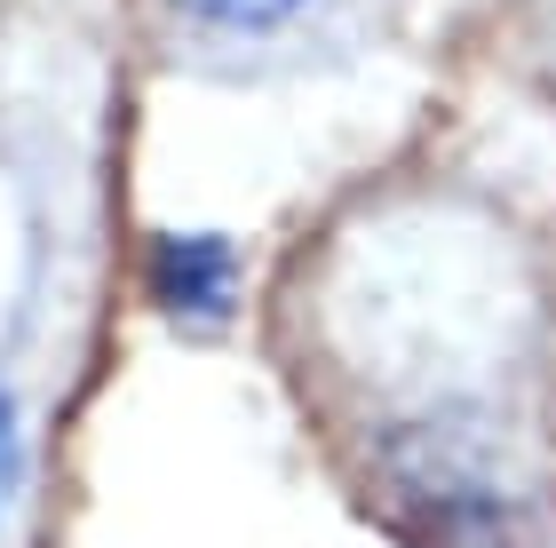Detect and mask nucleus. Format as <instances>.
<instances>
[{
    "label": "nucleus",
    "mask_w": 556,
    "mask_h": 548,
    "mask_svg": "<svg viewBox=\"0 0 556 548\" xmlns=\"http://www.w3.org/2000/svg\"><path fill=\"white\" fill-rule=\"evenodd\" d=\"M16 493H24V421L9 406V390H0V517L16 509Z\"/></svg>",
    "instance_id": "nucleus-3"
},
{
    "label": "nucleus",
    "mask_w": 556,
    "mask_h": 548,
    "mask_svg": "<svg viewBox=\"0 0 556 548\" xmlns=\"http://www.w3.org/2000/svg\"><path fill=\"white\" fill-rule=\"evenodd\" d=\"M151 294L175 310V318H223L231 310V279H239V255H231V239H215V231H160L151 239Z\"/></svg>",
    "instance_id": "nucleus-1"
},
{
    "label": "nucleus",
    "mask_w": 556,
    "mask_h": 548,
    "mask_svg": "<svg viewBox=\"0 0 556 548\" xmlns=\"http://www.w3.org/2000/svg\"><path fill=\"white\" fill-rule=\"evenodd\" d=\"M175 9H191V16H207V24H239V33H263V24L294 16L302 0H175Z\"/></svg>",
    "instance_id": "nucleus-2"
}]
</instances>
